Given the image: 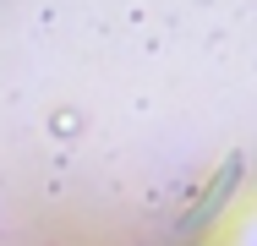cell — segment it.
<instances>
[{
	"label": "cell",
	"instance_id": "1",
	"mask_svg": "<svg viewBox=\"0 0 257 246\" xmlns=\"http://www.w3.org/2000/svg\"><path fill=\"white\" fill-rule=\"evenodd\" d=\"M235 181H241V159H224V170H219V181H213V186L203 192V202H197L192 213H181V224H203L208 213H219V208H224V197L235 192Z\"/></svg>",
	"mask_w": 257,
	"mask_h": 246
}]
</instances>
